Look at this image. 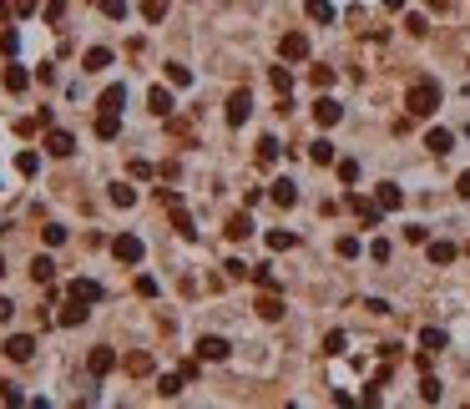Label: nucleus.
<instances>
[{"mask_svg":"<svg viewBox=\"0 0 470 409\" xmlns=\"http://www.w3.org/2000/svg\"><path fill=\"white\" fill-rule=\"evenodd\" d=\"M404 106H410V117H435V106H440V81L420 76L410 91H404Z\"/></svg>","mask_w":470,"mask_h":409,"instance_id":"nucleus-1","label":"nucleus"},{"mask_svg":"<svg viewBox=\"0 0 470 409\" xmlns=\"http://www.w3.org/2000/svg\"><path fill=\"white\" fill-rule=\"evenodd\" d=\"M112 253H117V263H126V268H137L147 248H142V238H137V232H122V238L112 243Z\"/></svg>","mask_w":470,"mask_h":409,"instance_id":"nucleus-2","label":"nucleus"},{"mask_svg":"<svg viewBox=\"0 0 470 409\" xmlns=\"http://www.w3.org/2000/svg\"><path fill=\"white\" fill-rule=\"evenodd\" d=\"M87 369H91V379H106L117 369V349H106V343H96V349L87 354Z\"/></svg>","mask_w":470,"mask_h":409,"instance_id":"nucleus-3","label":"nucleus"},{"mask_svg":"<svg viewBox=\"0 0 470 409\" xmlns=\"http://www.w3.org/2000/svg\"><path fill=\"white\" fill-rule=\"evenodd\" d=\"M349 207L359 212V228H379V218H384V207L369 202V198H359V192H349Z\"/></svg>","mask_w":470,"mask_h":409,"instance_id":"nucleus-4","label":"nucleus"},{"mask_svg":"<svg viewBox=\"0 0 470 409\" xmlns=\"http://www.w3.org/2000/svg\"><path fill=\"white\" fill-rule=\"evenodd\" d=\"M314 121L318 126H339V121H344V106H339L334 96H318L314 101Z\"/></svg>","mask_w":470,"mask_h":409,"instance_id":"nucleus-5","label":"nucleus"},{"mask_svg":"<svg viewBox=\"0 0 470 409\" xmlns=\"http://www.w3.org/2000/svg\"><path fill=\"white\" fill-rule=\"evenodd\" d=\"M198 354H203V359H212V364H223V359L233 354V343H228V339H218V334H203V339H198Z\"/></svg>","mask_w":470,"mask_h":409,"instance_id":"nucleus-6","label":"nucleus"},{"mask_svg":"<svg viewBox=\"0 0 470 409\" xmlns=\"http://www.w3.org/2000/svg\"><path fill=\"white\" fill-rule=\"evenodd\" d=\"M279 56H284V61H304V56H309V36H304V31H288V36L279 40Z\"/></svg>","mask_w":470,"mask_h":409,"instance_id":"nucleus-7","label":"nucleus"},{"mask_svg":"<svg viewBox=\"0 0 470 409\" xmlns=\"http://www.w3.org/2000/svg\"><path fill=\"white\" fill-rule=\"evenodd\" d=\"M248 117H253V96L248 91H233L228 96V126H243Z\"/></svg>","mask_w":470,"mask_h":409,"instance_id":"nucleus-8","label":"nucleus"},{"mask_svg":"<svg viewBox=\"0 0 470 409\" xmlns=\"http://www.w3.org/2000/svg\"><path fill=\"white\" fill-rule=\"evenodd\" d=\"M6 359H15V364H31V359H36V339H31V334H15V339H6Z\"/></svg>","mask_w":470,"mask_h":409,"instance_id":"nucleus-9","label":"nucleus"},{"mask_svg":"<svg viewBox=\"0 0 470 409\" xmlns=\"http://www.w3.org/2000/svg\"><path fill=\"white\" fill-rule=\"evenodd\" d=\"M46 152H51V157H71V152H76V137L61 132V126H51V132H46Z\"/></svg>","mask_w":470,"mask_h":409,"instance_id":"nucleus-10","label":"nucleus"},{"mask_svg":"<svg viewBox=\"0 0 470 409\" xmlns=\"http://www.w3.org/2000/svg\"><path fill=\"white\" fill-rule=\"evenodd\" d=\"M87 318H91V308L81 304V298H71V304L56 313V324H61V329H76V324H87Z\"/></svg>","mask_w":470,"mask_h":409,"instance_id":"nucleus-11","label":"nucleus"},{"mask_svg":"<svg viewBox=\"0 0 470 409\" xmlns=\"http://www.w3.org/2000/svg\"><path fill=\"white\" fill-rule=\"evenodd\" d=\"M374 202H379L384 212H399V207H404V192H399L395 182H379V187H374Z\"/></svg>","mask_w":470,"mask_h":409,"instance_id":"nucleus-12","label":"nucleus"},{"mask_svg":"<svg viewBox=\"0 0 470 409\" xmlns=\"http://www.w3.org/2000/svg\"><path fill=\"white\" fill-rule=\"evenodd\" d=\"M268 198L279 202V207H293V202H298V182H293V177H279V182L268 187Z\"/></svg>","mask_w":470,"mask_h":409,"instance_id":"nucleus-13","label":"nucleus"},{"mask_svg":"<svg viewBox=\"0 0 470 409\" xmlns=\"http://www.w3.org/2000/svg\"><path fill=\"white\" fill-rule=\"evenodd\" d=\"M253 308H258V318H268V324H279V318H284V298L268 288V293H263V298H258Z\"/></svg>","mask_w":470,"mask_h":409,"instance_id":"nucleus-14","label":"nucleus"},{"mask_svg":"<svg viewBox=\"0 0 470 409\" xmlns=\"http://www.w3.org/2000/svg\"><path fill=\"white\" fill-rule=\"evenodd\" d=\"M96 137H101V142H117V137H122V112H101V117H96Z\"/></svg>","mask_w":470,"mask_h":409,"instance_id":"nucleus-15","label":"nucleus"},{"mask_svg":"<svg viewBox=\"0 0 470 409\" xmlns=\"http://www.w3.org/2000/svg\"><path fill=\"white\" fill-rule=\"evenodd\" d=\"M223 232H228L233 243H243V238H253V218H248V212H233V218H228V228H223Z\"/></svg>","mask_w":470,"mask_h":409,"instance_id":"nucleus-16","label":"nucleus"},{"mask_svg":"<svg viewBox=\"0 0 470 409\" xmlns=\"http://www.w3.org/2000/svg\"><path fill=\"white\" fill-rule=\"evenodd\" d=\"M147 106H152V117H172V91H162V86H152V91H147Z\"/></svg>","mask_w":470,"mask_h":409,"instance_id":"nucleus-17","label":"nucleus"},{"mask_svg":"<svg viewBox=\"0 0 470 409\" xmlns=\"http://www.w3.org/2000/svg\"><path fill=\"white\" fill-rule=\"evenodd\" d=\"M71 298H81V304H96V298H101V283H96V278H76V283L66 288Z\"/></svg>","mask_w":470,"mask_h":409,"instance_id":"nucleus-18","label":"nucleus"},{"mask_svg":"<svg viewBox=\"0 0 470 409\" xmlns=\"http://www.w3.org/2000/svg\"><path fill=\"white\" fill-rule=\"evenodd\" d=\"M106 66H112V51L106 46H91L87 56H81V71H106Z\"/></svg>","mask_w":470,"mask_h":409,"instance_id":"nucleus-19","label":"nucleus"},{"mask_svg":"<svg viewBox=\"0 0 470 409\" xmlns=\"http://www.w3.org/2000/svg\"><path fill=\"white\" fill-rule=\"evenodd\" d=\"M425 147H430L435 157H445V152H450V147H455V132H445V126H435V132L425 137Z\"/></svg>","mask_w":470,"mask_h":409,"instance_id":"nucleus-20","label":"nucleus"},{"mask_svg":"<svg viewBox=\"0 0 470 409\" xmlns=\"http://www.w3.org/2000/svg\"><path fill=\"white\" fill-rule=\"evenodd\" d=\"M26 86H31V71H26V66H6V91H10V96H20Z\"/></svg>","mask_w":470,"mask_h":409,"instance_id":"nucleus-21","label":"nucleus"},{"mask_svg":"<svg viewBox=\"0 0 470 409\" xmlns=\"http://www.w3.org/2000/svg\"><path fill=\"white\" fill-rule=\"evenodd\" d=\"M126 106V86H106L101 91V112H122Z\"/></svg>","mask_w":470,"mask_h":409,"instance_id":"nucleus-22","label":"nucleus"},{"mask_svg":"<svg viewBox=\"0 0 470 409\" xmlns=\"http://www.w3.org/2000/svg\"><path fill=\"white\" fill-rule=\"evenodd\" d=\"M126 374H152V354H147V349H137V354H126Z\"/></svg>","mask_w":470,"mask_h":409,"instance_id":"nucleus-23","label":"nucleus"},{"mask_svg":"<svg viewBox=\"0 0 470 409\" xmlns=\"http://www.w3.org/2000/svg\"><path fill=\"white\" fill-rule=\"evenodd\" d=\"M309 162H318V167H329V162H334V142H329V137H318V142L309 147Z\"/></svg>","mask_w":470,"mask_h":409,"instance_id":"nucleus-24","label":"nucleus"},{"mask_svg":"<svg viewBox=\"0 0 470 409\" xmlns=\"http://www.w3.org/2000/svg\"><path fill=\"white\" fill-rule=\"evenodd\" d=\"M268 81H273V91H279V96H288V91H293V71H288V66H273V71H268Z\"/></svg>","mask_w":470,"mask_h":409,"instance_id":"nucleus-25","label":"nucleus"},{"mask_svg":"<svg viewBox=\"0 0 470 409\" xmlns=\"http://www.w3.org/2000/svg\"><path fill=\"white\" fill-rule=\"evenodd\" d=\"M455 253H460L455 243H430V263H435V268H445V263H455Z\"/></svg>","mask_w":470,"mask_h":409,"instance_id":"nucleus-26","label":"nucleus"},{"mask_svg":"<svg viewBox=\"0 0 470 409\" xmlns=\"http://www.w3.org/2000/svg\"><path fill=\"white\" fill-rule=\"evenodd\" d=\"M106 198H112L117 207H132V202H137V187H132V182H117L112 192H106Z\"/></svg>","mask_w":470,"mask_h":409,"instance_id":"nucleus-27","label":"nucleus"},{"mask_svg":"<svg viewBox=\"0 0 470 409\" xmlns=\"http://www.w3.org/2000/svg\"><path fill=\"white\" fill-rule=\"evenodd\" d=\"M31 278H36V283H51V278H56V263H51L46 253H41L36 263H31Z\"/></svg>","mask_w":470,"mask_h":409,"instance_id":"nucleus-28","label":"nucleus"},{"mask_svg":"<svg viewBox=\"0 0 470 409\" xmlns=\"http://www.w3.org/2000/svg\"><path fill=\"white\" fill-rule=\"evenodd\" d=\"M293 243H298V238H293L288 228H273V232H268V248H273V253H288Z\"/></svg>","mask_w":470,"mask_h":409,"instance_id":"nucleus-29","label":"nucleus"},{"mask_svg":"<svg viewBox=\"0 0 470 409\" xmlns=\"http://www.w3.org/2000/svg\"><path fill=\"white\" fill-rule=\"evenodd\" d=\"M182 384H187L182 374H162V379H157V394H162V399H172V394H182Z\"/></svg>","mask_w":470,"mask_h":409,"instance_id":"nucleus-30","label":"nucleus"},{"mask_svg":"<svg viewBox=\"0 0 470 409\" xmlns=\"http://www.w3.org/2000/svg\"><path fill=\"white\" fill-rule=\"evenodd\" d=\"M420 349L440 354V349H445V329H420Z\"/></svg>","mask_w":470,"mask_h":409,"instance_id":"nucleus-31","label":"nucleus"},{"mask_svg":"<svg viewBox=\"0 0 470 409\" xmlns=\"http://www.w3.org/2000/svg\"><path fill=\"white\" fill-rule=\"evenodd\" d=\"M253 283H258V288H273V293H279V273H273L268 263H258V268H253Z\"/></svg>","mask_w":470,"mask_h":409,"instance_id":"nucleus-32","label":"nucleus"},{"mask_svg":"<svg viewBox=\"0 0 470 409\" xmlns=\"http://www.w3.org/2000/svg\"><path fill=\"white\" fill-rule=\"evenodd\" d=\"M309 20H318V26H329V20H334V6H329V0H309Z\"/></svg>","mask_w":470,"mask_h":409,"instance_id":"nucleus-33","label":"nucleus"},{"mask_svg":"<svg viewBox=\"0 0 470 409\" xmlns=\"http://www.w3.org/2000/svg\"><path fill=\"white\" fill-rule=\"evenodd\" d=\"M258 162H263V167L279 162V137H263V142H258Z\"/></svg>","mask_w":470,"mask_h":409,"instance_id":"nucleus-34","label":"nucleus"},{"mask_svg":"<svg viewBox=\"0 0 470 409\" xmlns=\"http://www.w3.org/2000/svg\"><path fill=\"white\" fill-rule=\"evenodd\" d=\"M167 81H172V86H187V81H192V66H182V61H167Z\"/></svg>","mask_w":470,"mask_h":409,"instance_id":"nucleus-35","label":"nucleus"},{"mask_svg":"<svg viewBox=\"0 0 470 409\" xmlns=\"http://www.w3.org/2000/svg\"><path fill=\"white\" fill-rule=\"evenodd\" d=\"M420 399H425V404H440V379L425 374V379H420Z\"/></svg>","mask_w":470,"mask_h":409,"instance_id":"nucleus-36","label":"nucleus"},{"mask_svg":"<svg viewBox=\"0 0 470 409\" xmlns=\"http://www.w3.org/2000/svg\"><path fill=\"white\" fill-rule=\"evenodd\" d=\"M106 20H126V0H96Z\"/></svg>","mask_w":470,"mask_h":409,"instance_id":"nucleus-37","label":"nucleus"},{"mask_svg":"<svg viewBox=\"0 0 470 409\" xmlns=\"http://www.w3.org/2000/svg\"><path fill=\"white\" fill-rule=\"evenodd\" d=\"M36 167H41L36 152H20V157H15V172H20V177H36Z\"/></svg>","mask_w":470,"mask_h":409,"instance_id":"nucleus-38","label":"nucleus"},{"mask_svg":"<svg viewBox=\"0 0 470 409\" xmlns=\"http://www.w3.org/2000/svg\"><path fill=\"white\" fill-rule=\"evenodd\" d=\"M309 81L318 86V91H329V86H334V66H314V71H309Z\"/></svg>","mask_w":470,"mask_h":409,"instance_id":"nucleus-39","label":"nucleus"},{"mask_svg":"<svg viewBox=\"0 0 470 409\" xmlns=\"http://www.w3.org/2000/svg\"><path fill=\"white\" fill-rule=\"evenodd\" d=\"M142 15L152 20V26H157V20L167 15V0H142Z\"/></svg>","mask_w":470,"mask_h":409,"instance_id":"nucleus-40","label":"nucleus"},{"mask_svg":"<svg viewBox=\"0 0 470 409\" xmlns=\"http://www.w3.org/2000/svg\"><path fill=\"white\" fill-rule=\"evenodd\" d=\"M137 298H157V278H152V273L137 278Z\"/></svg>","mask_w":470,"mask_h":409,"instance_id":"nucleus-41","label":"nucleus"},{"mask_svg":"<svg viewBox=\"0 0 470 409\" xmlns=\"http://www.w3.org/2000/svg\"><path fill=\"white\" fill-rule=\"evenodd\" d=\"M0 51H6V56H15V51H20V36H15L10 26H6V31H0Z\"/></svg>","mask_w":470,"mask_h":409,"instance_id":"nucleus-42","label":"nucleus"},{"mask_svg":"<svg viewBox=\"0 0 470 409\" xmlns=\"http://www.w3.org/2000/svg\"><path fill=\"white\" fill-rule=\"evenodd\" d=\"M404 243H430V228H420V223H410V228H404Z\"/></svg>","mask_w":470,"mask_h":409,"instance_id":"nucleus-43","label":"nucleus"},{"mask_svg":"<svg viewBox=\"0 0 470 409\" xmlns=\"http://www.w3.org/2000/svg\"><path fill=\"white\" fill-rule=\"evenodd\" d=\"M334 253H339V258H359V238H339Z\"/></svg>","mask_w":470,"mask_h":409,"instance_id":"nucleus-44","label":"nucleus"},{"mask_svg":"<svg viewBox=\"0 0 470 409\" xmlns=\"http://www.w3.org/2000/svg\"><path fill=\"white\" fill-rule=\"evenodd\" d=\"M404 31H410V36H425V31H430V20H425V15H404Z\"/></svg>","mask_w":470,"mask_h":409,"instance_id":"nucleus-45","label":"nucleus"},{"mask_svg":"<svg viewBox=\"0 0 470 409\" xmlns=\"http://www.w3.org/2000/svg\"><path fill=\"white\" fill-rule=\"evenodd\" d=\"M10 10H15L20 20H26V15H36V10H41V0H10Z\"/></svg>","mask_w":470,"mask_h":409,"instance_id":"nucleus-46","label":"nucleus"},{"mask_svg":"<svg viewBox=\"0 0 470 409\" xmlns=\"http://www.w3.org/2000/svg\"><path fill=\"white\" fill-rule=\"evenodd\" d=\"M344 343H349V339H344V334H339V329H334V334L324 339V354H344Z\"/></svg>","mask_w":470,"mask_h":409,"instance_id":"nucleus-47","label":"nucleus"},{"mask_svg":"<svg viewBox=\"0 0 470 409\" xmlns=\"http://www.w3.org/2000/svg\"><path fill=\"white\" fill-rule=\"evenodd\" d=\"M46 243L61 248V243H66V228H61V223H46Z\"/></svg>","mask_w":470,"mask_h":409,"instance_id":"nucleus-48","label":"nucleus"},{"mask_svg":"<svg viewBox=\"0 0 470 409\" xmlns=\"http://www.w3.org/2000/svg\"><path fill=\"white\" fill-rule=\"evenodd\" d=\"M369 258H374V263H390V243L374 238V243H369Z\"/></svg>","mask_w":470,"mask_h":409,"instance_id":"nucleus-49","label":"nucleus"},{"mask_svg":"<svg viewBox=\"0 0 470 409\" xmlns=\"http://www.w3.org/2000/svg\"><path fill=\"white\" fill-rule=\"evenodd\" d=\"M223 268H228V278H248V273H253V268L243 263V258H228V263H223Z\"/></svg>","mask_w":470,"mask_h":409,"instance_id":"nucleus-50","label":"nucleus"},{"mask_svg":"<svg viewBox=\"0 0 470 409\" xmlns=\"http://www.w3.org/2000/svg\"><path fill=\"white\" fill-rule=\"evenodd\" d=\"M339 182H359V162H339Z\"/></svg>","mask_w":470,"mask_h":409,"instance_id":"nucleus-51","label":"nucleus"},{"mask_svg":"<svg viewBox=\"0 0 470 409\" xmlns=\"http://www.w3.org/2000/svg\"><path fill=\"white\" fill-rule=\"evenodd\" d=\"M61 15H66V0H51V6H46V20H61Z\"/></svg>","mask_w":470,"mask_h":409,"instance_id":"nucleus-52","label":"nucleus"},{"mask_svg":"<svg viewBox=\"0 0 470 409\" xmlns=\"http://www.w3.org/2000/svg\"><path fill=\"white\" fill-rule=\"evenodd\" d=\"M10 313H15V304H10L6 293H0V324H10Z\"/></svg>","mask_w":470,"mask_h":409,"instance_id":"nucleus-53","label":"nucleus"},{"mask_svg":"<svg viewBox=\"0 0 470 409\" xmlns=\"http://www.w3.org/2000/svg\"><path fill=\"white\" fill-rule=\"evenodd\" d=\"M455 192H460V198L470 202V172H460V182H455Z\"/></svg>","mask_w":470,"mask_h":409,"instance_id":"nucleus-54","label":"nucleus"},{"mask_svg":"<svg viewBox=\"0 0 470 409\" xmlns=\"http://www.w3.org/2000/svg\"><path fill=\"white\" fill-rule=\"evenodd\" d=\"M0 278H6V258H0Z\"/></svg>","mask_w":470,"mask_h":409,"instance_id":"nucleus-55","label":"nucleus"}]
</instances>
